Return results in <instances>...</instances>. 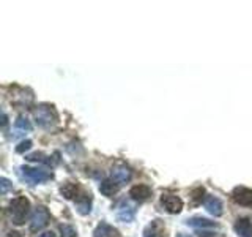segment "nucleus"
<instances>
[{
  "instance_id": "obj_12",
  "label": "nucleus",
  "mask_w": 252,
  "mask_h": 237,
  "mask_svg": "<svg viewBox=\"0 0 252 237\" xmlns=\"http://www.w3.org/2000/svg\"><path fill=\"white\" fill-rule=\"evenodd\" d=\"M144 237H165V226L161 220H153L145 229Z\"/></svg>"
},
{
  "instance_id": "obj_19",
  "label": "nucleus",
  "mask_w": 252,
  "mask_h": 237,
  "mask_svg": "<svg viewBox=\"0 0 252 237\" xmlns=\"http://www.w3.org/2000/svg\"><path fill=\"white\" fill-rule=\"evenodd\" d=\"M33 101V95H32V92L30 90H19V93L16 95V97L13 98V103L14 105H18V106H21V108H24V106H30V103Z\"/></svg>"
},
{
  "instance_id": "obj_4",
  "label": "nucleus",
  "mask_w": 252,
  "mask_h": 237,
  "mask_svg": "<svg viewBox=\"0 0 252 237\" xmlns=\"http://www.w3.org/2000/svg\"><path fill=\"white\" fill-rule=\"evenodd\" d=\"M51 220V215L47 209L44 205H38V207L33 210L32 213V218H30V229L32 231H39V229H43L47 223H49Z\"/></svg>"
},
{
  "instance_id": "obj_18",
  "label": "nucleus",
  "mask_w": 252,
  "mask_h": 237,
  "mask_svg": "<svg viewBox=\"0 0 252 237\" xmlns=\"http://www.w3.org/2000/svg\"><path fill=\"white\" fill-rule=\"evenodd\" d=\"M118 188H120V185L115 184L112 179H106L99 184V192L107 198H112L114 195H117Z\"/></svg>"
},
{
  "instance_id": "obj_5",
  "label": "nucleus",
  "mask_w": 252,
  "mask_h": 237,
  "mask_svg": "<svg viewBox=\"0 0 252 237\" xmlns=\"http://www.w3.org/2000/svg\"><path fill=\"white\" fill-rule=\"evenodd\" d=\"M161 204L164 205V209L169 213H180L181 209H183V201H181V198H178L177 195H172V193H164L161 196Z\"/></svg>"
},
{
  "instance_id": "obj_23",
  "label": "nucleus",
  "mask_w": 252,
  "mask_h": 237,
  "mask_svg": "<svg viewBox=\"0 0 252 237\" xmlns=\"http://www.w3.org/2000/svg\"><path fill=\"white\" fill-rule=\"evenodd\" d=\"M13 188V185L10 184V180H8L6 177H2L0 179V193L2 195H6L8 193V190Z\"/></svg>"
},
{
  "instance_id": "obj_13",
  "label": "nucleus",
  "mask_w": 252,
  "mask_h": 237,
  "mask_svg": "<svg viewBox=\"0 0 252 237\" xmlns=\"http://www.w3.org/2000/svg\"><path fill=\"white\" fill-rule=\"evenodd\" d=\"M186 225L191 226L194 229H215L218 228V225L215 223V221H211L208 218H203V217H192V218H188L186 220Z\"/></svg>"
},
{
  "instance_id": "obj_6",
  "label": "nucleus",
  "mask_w": 252,
  "mask_h": 237,
  "mask_svg": "<svg viewBox=\"0 0 252 237\" xmlns=\"http://www.w3.org/2000/svg\"><path fill=\"white\" fill-rule=\"evenodd\" d=\"M232 198L236 204L243 205V207L252 209V190L246 187H236L232 192Z\"/></svg>"
},
{
  "instance_id": "obj_16",
  "label": "nucleus",
  "mask_w": 252,
  "mask_h": 237,
  "mask_svg": "<svg viewBox=\"0 0 252 237\" xmlns=\"http://www.w3.org/2000/svg\"><path fill=\"white\" fill-rule=\"evenodd\" d=\"M233 229L240 237H252V221L249 218H238Z\"/></svg>"
},
{
  "instance_id": "obj_8",
  "label": "nucleus",
  "mask_w": 252,
  "mask_h": 237,
  "mask_svg": "<svg viewBox=\"0 0 252 237\" xmlns=\"http://www.w3.org/2000/svg\"><path fill=\"white\" fill-rule=\"evenodd\" d=\"M132 177V172L131 169L128 168V166H125V164H117L112 168V174H110V179H112L115 184L118 185H125L126 182H129Z\"/></svg>"
},
{
  "instance_id": "obj_26",
  "label": "nucleus",
  "mask_w": 252,
  "mask_h": 237,
  "mask_svg": "<svg viewBox=\"0 0 252 237\" xmlns=\"http://www.w3.org/2000/svg\"><path fill=\"white\" fill-rule=\"evenodd\" d=\"M177 237H191V236H188V234H181V233H180V234H177Z\"/></svg>"
},
{
  "instance_id": "obj_20",
  "label": "nucleus",
  "mask_w": 252,
  "mask_h": 237,
  "mask_svg": "<svg viewBox=\"0 0 252 237\" xmlns=\"http://www.w3.org/2000/svg\"><path fill=\"white\" fill-rule=\"evenodd\" d=\"M27 160L30 161H39V163H44V164H54V161L51 160V157H46L44 154H33V155H29Z\"/></svg>"
},
{
  "instance_id": "obj_11",
  "label": "nucleus",
  "mask_w": 252,
  "mask_h": 237,
  "mask_svg": "<svg viewBox=\"0 0 252 237\" xmlns=\"http://www.w3.org/2000/svg\"><path fill=\"white\" fill-rule=\"evenodd\" d=\"M93 237H120V233H118V229L114 228L112 225L106 223V221H101V223L94 228Z\"/></svg>"
},
{
  "instance_id": "obj_22",
  "label": "nucleus",
  "mask_w": 252,
  "mask_h": 237,
  "mask_svg": "<svg viewBox=\"0 0 252 237\" xmlns=\"http://www.w3.org/2000/svg\"><path fill=\"white\" fill-rule=\"evenodd\" d=\"M60 237H77V233L71 225H62L60 226Z\"/></svg>"
},
{
  "instance_id": "obj_1",
  "label": "nucleus",
  "mask_w": 252,
  "mask_h": 237,
  "mask_svg": "<svg viewBox=\"0 0 252 237\" xmlns=\"http://www.w3.org/2000/svg\"><path fill=\"white\" fill-rule=\"evenodd\" d=\"M8 217H10L11 223L14 225H24L29 210H30V201L27 199L26 196H18L8 204Z\"/></svg>"
},
{
  "instance_id": "obj_25",
  "label": "nucleus",
  "mask_w": 252,
  "mask_h": 237,
  "mask_svg": "<svg viewBox=\"0 0 252 237\" xmlns=\"http://www.w3.org/2000/svg\"><path fill=\"white\" fill-rule=\"evenodd\" d=\"M38 237H54V234L49 231V233H43V234H39Z\"/></svg>"
},
{
  "instance_id": "obj_15",
  "label": "nucleus",
  "mask_w": 252,
  "mask_h": 237,
  "mask_svg": "<svg viewBox=\"0 0 252 237\" xmlns=\"http://www.w3.org/2000/svg\"><path fill=\"white\" fill-rule=\"evenodd\" d=\"M60 193L66 198V199H77L79 196H81L84 192L79 187V184H74V182H66L65 185L60 188Z\"/></svg>"
},
{
  "instance_id": "obj_3",
  "label": "nucleus",
  "mask_w": 252,
  "mask_h": 237,
  "mask_svg": "<svg viewBox=\"0 0 252 237\" xmlns=\"http://www.w3.org/2000/svg\"><path fill=\"white\" fill-rule=\"evenodd\" d=\"M33 117H35V122L39 126H43V128H51V126L55 125L59 120L55 109L49 105H38L33 109Z\"/></svg>"
},
{
  "instance_id": "obj_9",
  "label": "nucleus",
  "mask_w": 252,
  "mask_h": 237,
  "mask_svg": "<svg viewBox=\"0 0 252 237\" xmlns=\"http://www.w3.org/2000/svg\"><path fill=\"white\" fill-rule=\"evenodd\" d=\"M203 205H205V209H207V212L210 213V215H213V217H220V215H222L224 205H222V201H220L219 198H216V196L205 198Z\"/></svg>"
},
{
  "instance_id": "obj_10",
  "label": "nucleus",
  "mask_w": 252,
  "mask_h": 237,
  "mask_svg": "<svg viewBox=\"0 0 252 237\" xmlns=\"http://www.w3.org/2000/svg\"><path fill=\"white\" fill-rule=\"evenodd\" d=\"M129 196L132 198L134 201L144 202V201L148 199L150 196H152V188H150L148 185H144V184L134 185V187L129 190Z\"/></svg>"
},
{
  "instance_id": "obj_17",
  "label": "nucleus",
  "mask_w": 252,
  "mask_h": 237,
  "mask_svg": "<svg viewBox=\"0 0 252 237\" xmlns=\"http://www.w3.org/2000/svg\"><path fill=\"white\" fill-rule=\"evenodd\" d=\"M74 202H76V209H77L79 213H81V215H89V213L92 212V198H90V195L82 193Z\"/></svg>"
},
{
  "instance_id": "obj_21",
  "label": "nucleus",
  "mask_w": 252,
  "mask_h": 237,
  "mask_svg": "<svg viewBox=\"0 0 252 237\" xmlns=\"http://www.w3.org/2000/svg\"><path fill=\"white\" fill-rule=\"evenodd\" d=\"M203 195H205V188L203 187H197L195 190H192V193H191V196H192V204L194 205L200 204L202 199H203Z\"/></svg>"
},
{
  "instance_id": "obj_2",
  "label": "nucleus",
  "mask_w": 252,
  "mask_h": 237,
  "mask_svg": "<svg viewBox=\"0 0 252 237\" xmlns=\"http://www.w3.org/2000/svg\"><path fill=\"white\" fill-rule=\"evenodd\" d=\"M19 177L22 180H26L30 185H38L44 184V182L51 180L54 177V174L47 169L41 168H30V166H21L19 168Z\"/></svg>"
},
{
  "instance_id": "obj_7",
  "label": "nucleus",
  "mask_w": 252,
  "mask_h": 237,
  "mask_svg": "<svg viewBox=\"0 0 252 237\" xmlns=\"http://www.w3.org/2000/svg\"><path fill=\"white\" fill-rule=\"evenodd\" d=\"M117 218L123 223H131L136 218V207L129 201H122L117 207Z\"/></svg>"
},
{
  "instance_id": "obj_14",
  "label": "nucleus",
  "mask_w": 252,
  "mask_h": 237,
  "mask_svg": "<svg viewBox=\"0 0 252 237\" xmlns=\"http://www.w3.org/2000/svg\"><path fill=\"white\" fill-rule=\"evenodd\" d=\"M32 131V123L27 117L24 116H19L18 120L14 122V126H13V138H18V136H24L26 133H30Z\"/></svg>"
},
{
  "instance_id": "obj_24",
  "label": "nucleus",
  "mask_w": 252,
  "mask_h": 237,
  "mask_svg": "<svg viewBox=\"0 0 252 237\" xmlns=\"http://www.w3.org/2000/svg\"><path fill=\"white\" fill-rule=\"evenodd\" d=\"M32 147V141H24V142H21V144L18 146V147H16V152H18V154H24V152H26V150H29Z\"/></svg>"
}]
</instances>
